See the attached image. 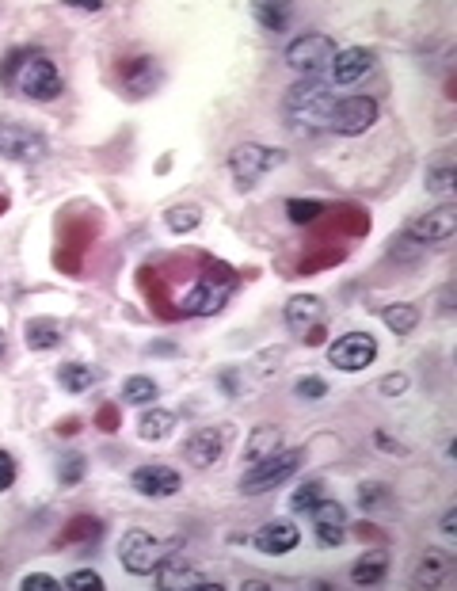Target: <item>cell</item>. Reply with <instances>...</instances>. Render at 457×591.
<instances>
[{
    "mask_svg": "<svg viewBox=\"0 0 457 591\" xmlns=\"http://www.w3.org/2000/svg\"><path fill=\"white\" fill-rule=\"evenodd\" d=\"M286 123L298 134H324L332 126V111H336V92L332 84L320 77H301L290 92H286Z\"/></svg>",
    "mask_w": 457,
    "mask_h": 591,
    "instance_id": "6da1fadb",
    "label": "cell"
},
{
    "mask_svg": "<svg viewBox=\"0 0 457 591\" xmlns=\"http://www.w3.org/2000/svg\"><path fill=\"white\" fill-rule=\"evenodd\" d=\"M20 588L23 591H58L61 584L54 580V576H42V572H35V576H23Z\"/></svg>",
    "mask_w": 457,
    "mask_h": 591,
    "instance_id": "74e56055",
    "label": "cell"
},
{
    "mask_svg": "<svg viewBox=\"0 0 457 591\" xmlns=\"http://www.w3.org/2000/svg\"><path fill=\"white\" fill-rule=\"evenodd\" d=\"M172 431H176V412H172V408H149V412H141L138 435L145 443H160V439L172 435Z\"/></svg>",
    "mask_w": 457,
    "mask_h": 591,
    "instance_id": "cb8c5ba5",
    "label": "cell"
},
{
    "mask_svg": "<svg viewBox=\"0 0 457 591\" xmlns=\"http://www.w3.org/2000/svg\"><path fill=\"white\" fill-rule=\"evenodd\" d=\"M65 591H100L103 588V576L92 569H80L73 572V576H65V584H61Z\"/></svg>",
    "mask_w": 457,
    "mask_h": 591,
    "instance_id": "d6a6232c",
    "label": "cell"
},
{
    "mask_svg": "<svg viewBox=\"0 0 457 591\" xmlns=\"http://www.w3.org/2000/svg\"><path fill=\"white\" fill-rule=\"evenodd\" d=\"M332 58H336V42L320 31H305L286 46V65L301 77H320L332 65Z\"/></svg>",
    "mask_w": 457,
    "mask_h": 591,
    "instance_id": "52a82bcc",
    "label": "cell"
},
{
    "mask_svg": "<svg viewBox=\"0 0 457 591\" xmlns=\"http://www.w3.org/2000/svg\"><path fill=\"white\" fill-rule=\"evenodd\" d=\"M450 572H454V561H450L446 553L427 550V553H419V561L412 565V584H416V588H442V584L450 580Z\"/></svg>",
    "mask_w": 457,
    "mask_h": 591,
    "instance_id": "d6986e66",
    "label": "cell"
},
{
    "mask_svg": "<svg viewBox=\"0 0 457 591\" xmlns=\"http://www.w3.org/2000/svg\"><path fill=\"white\" fill-rule=\"evenodd\" d=\"M16 485V458L8 450H0V492H8Z\"/></svg>",
    "mask_w": 457,
    "mask_h": 591,
    "instance_id": "8d00e7d4",
    "label": "cell"
},
{
    "mask_svg": "<svg viewBox=\"0 0 457 591\" xmlns=\"http://www.w3.org/2000/svg\"><path fill=\"white\" fill-rule=\"evenodd\" d=\"M279 447H282V431L275 428V424H263V428H256L252 435H248L244 462H248V466H256V462H263V458H271Z\"/></svg>",
    "mask_w": 457,
    "mask_h": 591,
    "instance_id": "603a6c76",
    "label": "cell"
},
{
    "mask_svg": "<svg viewBox=\"0 0 457 591\" xmlns=\"http://www.w3.org/2000/svg\"><path fill=\"white\" fill-rule=\"evenodd\" d=\"M454 233H457V206L450 203L427 210L423 218H416V222L408 225V237L416 245H446Z\"/></svg>",
    "mask_w": 457,
    "mask_h": 591,
    "instance_id": "30bf717a",
    "label": "cell"
},
{
    "mask_svg": "<svg viewBox=\"0 0 457 591\" xmlns=\"http://www.w3.org/2000/svg\"><path fill=\"white\" fill-rule=\"evenodd\" d=\"M12 84H16V92H20L23 100H35V103H50L65 92L58 65L50 62V58H42L39 50H27V58H23V65L16 69Z\"/></svg>",
    "mask_w": 457,
    "mask_h": 591,
    "instance_id": "3957f363",
    "label": "cell"
},
{
    "mask_svg": "<svg viewBox=\"0 0 457 591\" xmlns=\"http://www.w3.org/2000/svg\"><path fill=\"white\" fill-rule=\"evenodd\" d=\"M282 317H286V325L305 332V328H317L324 321V302H320L317 294H294L286 309H282Z\"/></svg>",
    "mask_w": 457,
    "mask_h": 591,
    "instance_id": "ffe728a7",
    "label": "cell"
},
{
    "mask_svg": "<svg viewBox=\"0 0 457 591\" xmlns=\"http://www.w3.org/2000/svg\"><path fill=\"white\" fill-rule=\"evenodd\" d=\"M423 184H427V191H431V195H438V199H446V203H450V195H454V187H457L454 157H450V153H438L435 161H427Z\"/></svg>",
    "mask_w": 457,
    "mask_h": 591,
    "instance_id": "44dd1931",
    "label": "cell"
},
{
    "mask_svg": "<svg viewBox=\"0 0 457 591\" xmlns=\"http://www.w3.org/2000/svg\"><path fill=\"white\" fill-rule=\"evenodd\" d=\"M130 485L149 500H164V496H176L183 489V477H179V469L164 466V462H149V466H138L130 473Z\"/></svg>",
    "mask_w": 457,
    "mask_h": 591,
    "instance_id": "8fae6325",
    "label": "cell"
},
{
    "mask_svg": "<svg viewBox=\"0 0 457 591\" xmlns=\"http://www.w3.org/2000/svg\"><path fill=\"white\" fill-rule=\"evenodd\" d=\"M157 397H160V386L153 378H145V374H134V378L122 382V401L126 405H157Z\"/></svg>",
    "mask_w": 457,
    "mask_h": 591,
    "instance_id": "4316f807",
    "label": "cell"
},
{
    "mask_svg": "<svg viewBox=\"0 0 457 591\" xmlns=\"http://www.w3.org/2000/svg\"><path fill=\"white\" fill-rule=\"evenodd\" d=\"M309 519H313L317 542L324 550H332V546L343 542V534H347V511H343V504H336V500H320L317 508L309 511Z\"/></svg>",
    "mask_w": 457,
    "mask_h": 591,
    "instance_id": "e0dca14e",
    "label": "cell"
},
{
    "mask_svg": "<svg viewBox=\"0 0 457 591\" xmlns=\"http://www.w3.org/2000/svg\"><path fill=\"white\" fill-rule=\"evenodd\" d=\"M290 16H294L290 4H256V20L263 23L267 31H286V27H290Z\"/></svg>",
    "mask_w": 457,
    "mask_h": 591,
    "instance_id": "4dcf8cb0",
    "label": "cell"
},
{
    "mask_svg": "<svg viewBox=\"0 0 457 591\" xmlns=\"http://www.w3.org/2000/svg\"><path fill=\"white\" fill-rule=\"evenodd\" d=\"M378 69V58H374V50H366V46H347V50H336V58L328 65V84H362L370 73Z\"/></svg>",
    "mask_w": 457,
    "mask_h": 591,
    "instance_id": "7c38bea8",
    "label": "cell"
},
{
    "mask_svg": "<svg viewBox=\"0 0 457 591\" xmlns=\"http://www.w3.org/2000/svg\"><path fill=\"white\" fill-rule=\"evenodd\" d=\"M381 107L374 96H343L336 100V111H332V134H343V138H355V134H366L370 126L378 123Z\"/></svg>",
    "mask_w": 457,
    "mask_h": 591,
    "instance_id": "ba28073f",
    "label": "cell"
},
{
    "mask_svg": "<svg viewBox=\"0 0 457 591\" xmlns=\"http://www.w3.org/2000/svg\"><path fill=\"white\" fill-rule=\"evenodd\" d=\"M61 325L58 321H50V317H35V321H27L23 325V340H27V347L31 351H50V347L61 344Z\"/></svg>",
    "mask_w": 457,
    "mask_h": 591,
    "instance_id": "d4e9b609",
    "label": "cell"
},
{
    "mask_svg": "<svg viewBox=\"0 0 457 591\" xmlns=\"http://www.w3.org/2000/svg\"><path fill=\"white\" fill-rule=\"evenodd\" d=\"M58 382L61 389H69V393H88V389L100 382V370L88 367V363H65L58 370Z\"/></svg>",
    "mask_w": 457,
    "mask_h": 591,
    "instance_id": "484cf974",
    "label": "cell"
},
{
    "mask_svg": "<svg viewBox=\"0 0 457 591\" xmlns=\"http://www.w3.org/2000/svg\"><path fill=\"white\" fill-rule=\"evenodd\" d=\"M320 500H324V481H320V477H309V481H301L298 489H294V496H290V511L309 515Z\"/></svg>",
    "mask_w": 457,
    "mask_h": 591,
    "instance_id": "f546056e",
    "label": "cell"
},
{
    "mask_svg": "<svg viewBox=\"0 0 457 591\" xmlns=\"http://www.w3.org/2000/svg\"><path fill=\"white\" fill-rule=\"evenodd\" d=\"M221 450H225V435L214 428H202V431H195V435H187L183 458L195 469H210V466H218Z\"/></svg>",
    "mask_w": 457,
    "mask_h": 591,
    "instance_id": "ac0fdd59",
    "label": "cell"
},
{
    "mask_svg": "<svg viewBox=\"0 0 457 591\" xmlns=\"http://www.w3.org/2000/svg\"><path fill=\"white\" fill-rule=\"evenodd\" d=\"M301 530L290 523V519H275V523H263V527L252 534V546L267 557H282V553L298 550Z\"/></svg>",
    "mask_w": 457,
    "mask_h": 591,
    "instance_id": "2e32d148",
    "label": "cell"
},
{
    "mask_svg": "<svg viewBox=\"0 0 457 591\" xmlns=\"http://www.w3.org/2000/svg\"><path fill=\"white\" fill-rule=\"evenodd\" d=\"M119 81H122V88H126V96L141 100V96H149V92L160 88L164 69H160V62L153 54H138V58H130V62L119 69Z\"/></svg>",
    "mask_w": 457,
    "mask_h": 591,
    "instance_id": "4fadbf2b",
    "label": "cell"
},
{
    "mask_svg": "<svg viewBox=\"0 0 457 591\" xmlns=\"http://www.w3.org/2000/svg\"><path fill=\"white\" fill-rule=\"evenodd\" d=\"M233 298V283H214V279H202L183 294V313L187 317H214L225 309V302Z\"/></svg>",
    "mask_w": 457,
    "mask_h": 591,
    "instance_id": "9a60e30c",
    "label": "cell"
},
{
    "mask_svg": "<svg viewBox=\"0 0 457 591\" xmlns=\"http://www.w3.org/2000/svg\"><path fill=\"white\" fill-rule=\"evenodd\" d=\"M8 355V340H4V328H0V359Z\"/></svg>",
    "mask_w": 457,
    "mask_h": 591,
    "instance_id": "ab89813d",
    "label": "cell"
},
{
    "mask_svg": "<svg viewBox=\"0 0 457 591\" xmlns=\"http://www.w3.org/2000/svg\"><path fill=\"white\" fill-rule=\"evenodd\" d=\"M168 557V546L160 542V538H153L149 530H126L119 542V561L126 572H134V576H153V572L160 569V561Z\"/></svg>",
    "mask_w": 457,
    "mask_h": 591,
    "instance_id": "5b68a950",
    "label": "cell"
},
{
    "mask_svg": "<svg viewBox=\"0 0 457 591\" xmlns=\"http://www.w3.org/2000/svg\"><path fill=\"white\" fill-rule=\"evenodd\" d=\"M199 222H202V210L195 203H179L164 210V225L172 233H191V229H199Z\"/></svg>",
    "mask_w": 457,
    "mask_h": 591,
    "instance_id": "f1b7e54d",
    "label": "cell"
},
{
    "mask_svg": "<svg viewBox=\"0 0 457 591\" xmlns=\"http://www.w3.org/2000/svg\"><path fill=\"white\" fill-rule=\"evenodd\" d=\"M50 153V142L46 134L35 130L27 123H16V119H0V157L16 164H35Z\"/></svg>",
    "mask_w": 457,
    "mask_h": 591,
    "instance_id": "277c9868",
    "label": "cell"
},
{
    "mask_svg": "<svg viewBox=\"0 0 457 591\" xmlns=\"http://www.w3.org/2000/svg\"><path fill=\"white\" fill-rule=\"evenodd\" d=\"M305 462V450L301 447H279L271 458H263L256 466L244 473V481H240V492L244 496H263V492H275L279 485H286L294 473L301 469Z\"/></svg>",
    "mask_w": 457,
    "mask_h": 591,
    "instance_id": "7a4b0ae2",
    "label": "cell"
},
{
    "mask_svg": "<svg viewBox=\"0 0 457 591\" xmlns=\"http://www.w3.org/2000/svg\"><path fill=\"white\" fill-rule=\"evenodd\" d=\"M381 321L389 332H397V336H408L412 328L419 325V309L408 306V302H397V306H385L381 309Z\"/></svg>",
    "mask_w": 457,
    "mask_h": 591,
    "instance_id": "83f0119b",
    "label": "cell"
},
{
    "mask_svg": "<svg viewBox=\"0 0 457 591\" xmlns=\"http://www.w3.org/2000/svg\"><path fill=\"white\" fill-rule=\"evenodd\" d=\"M385 572H389V553L370 550L351 565V584H358V588H374V584L385 580Z\"/></svg>",
    "mask_w": 457,
    "mask_h": 591,
    "instance_id": "7402d4cb",
    "label": "cell"
},
{
    "mask_svg": "<svg viewBox=\"0 0 457 591\" xmlns=\"http://www.w3.org/2000/svg\"><path fill=\"white\" fill-rule=\"evenodd\" d=\"M408 389V374H385L378 382V393L381 397H400Z\"/></svg>",
    "mask_w": 457,
    "mask_h": 591,
    "instance_id": "d590c367",
    "label": "cell"
},
{
    "mask_svg": "<svg viewBox=\"0 0 457 591\" xmlns=\"http://www.w3.org/2000/svg\"><path fill=\"white\" fill-rule=\"evenodd\" d=\"M282 161H286V149H271V145H256V142H244L229 153V168H233V176H237V184L244 191L256 187L267 172H275Z\"/></svg>",
    "mask_w": 457,
    "mask_h": 591,
    "instance_id": "8992f818",
    "label": "cell"
},
{
    "mask_svg": "<svg viewBox=\"0 0 457 591\" xmlns=\"http://www.w3.org/2000/svg\"><path fill=\"white\" fill-rule=\"evenodd\" d=\"M298 397H305V401H324L328 397V382L324 378H317V374H309V378H298Z\"/></svg>",
    "mask_w": 457,
    "mask_h": 591,
    "instance_id": "836d02e7",
    "label": "cell"
},
{
    "mask_svg": "<svg viewBox=\"0 0 457 591\" xmlns=\"http://www.w3.org/2000/svg\"><path fill=\"white\" fill-rule=\"evenodd\" d=\"M320 210H324V203H317V199H290V203H286V218L294 225H305V222H313Z\"/></svg>",
    "mask_w": 457,
    "mask_h": 591,
    "instance_id": "1f68e13d",
    "label": "cell"
},
{
    "mask_svg": "<svg viewBox=\"0 0 457 591\" xmlns=\"http://www.w3.org/2000/svg\"><path fill=\"white\" fill-rule=\"evenodd\" d=\"M80 473H84V458H80V454H69V458L61 462V469H58L61 485H77Z\"/></svg>",
    "mask_w": 457,
    "mask_h": 591,
    "instance_id": "e575fe53",
    "label": "cell"
},
{
    "mask_svg": "<svg viewBox=\"0 0 457 591\" xmlns=\"http://www.w3.org/2000/svg\"><path fill=\"white\" fill-rule=\"evenodd\" d=\"M157 588H164V591H221L225 584H221V580H202L199 572L191 569L187 561H179V557H164L157 569Z\"/></svg>",
    "mask_w": 457,
    "mask_h": 591,
    "instance_id": "5bb4252c",
    "label": "cell"
},
{
    "mask_svg": "<svg viewBox=\"0 0 457 591\" xmlns=\"http://www.w3.org/2000/svg\"><path fill=\"white\" fill-rule=\"evenodd\" d=\"M442 534L454 538V508H446V515H442Z\"/></svg>",
    "mask_w": 457,
    "mask_h": 591,
    "instance_id": "f35d334b",
    "label": "cell"
},
{
    "mask_svg": "<svg viewBox=\"0 0 457 591\" xmlns=\"http://www.w3.org/2000/svg\"><path fill=\"white\" fill-rule=\"evenodd\" d=\"M374 359H378V340L370 332H347V336H339L336 344L328 347V363L336 370H347V374L366 370Z\"/></svg>",
    "mask_w": 457,
    "mask_h": 591,
    "instance_id": "9c48e42d",
    "label": "cell"
}]
</instances>
